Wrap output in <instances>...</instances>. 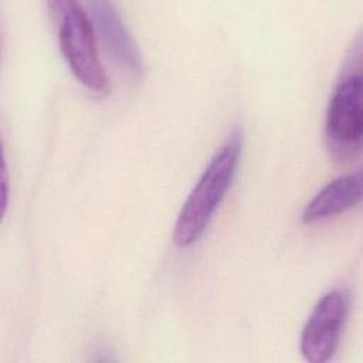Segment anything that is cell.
Wrapping results in <instances>:
<instances>
[{
    "mask_svg": "<svg viewBox=\"0 0 363 363\" xmlns=\"http://www.w3.org/2000/svg\"><path fill=\"white\" fill-rule=\"evenodd\" d=\"M242 150V132L233 129L211 156L182 206L173 228V242L187 248L197 242L228 193Z\"/></svg>",
    "mask_w": 363,
    "mask_h": 363,
    "instance_id": "obj_1",
    "label": "cell"
},
{
    "mask_svg": "<svg viewBox=\"0 0 363 363\" xmlns=\"http://www.w3.org/2000/svg\"><path fill=\"white\" fill-rule=\"evenodd\" d=\"M55 17L60 50L74 77L92 94L105 96L109 79L101 64L95 28L86 10L72 0L48 1Z\"/></svg>",
    "mask_w": 363,
    "mask_h": 363,
    "instance_id": "obj_2",
    "label": "cell"
},
{
    "mask_svg": "<svg viewBox=\"0 0 363 363\" xmlns=\"http://www.w3.org/2000/svg\"><path fill=\"white\" fill-rule=\"evenodd\" d=\"M362 74L349 72L337 82L328 104L325 136L328 149L339 160L352 159L362 150Z\"/></svg>",
    "mask_w": 363,
    "mask_h": 363,
    "instance_id": "obj_3",
    "label": "cell"
},
{
    "mask_svg": "<svg viewBox=\"0 0 363 363\" xmlns=\"http://www.w3.org/2000/svg\"><path fill=\"white\" fill-rule=\"evenodd\" d=\"M349 312V294L332 289L320 296L301 332L299 349L305 360L325 363L339 346L340 333Z\"/></svg>",
    "mask_w": 363,
    "mask_h": 363,
    "instance_id": "obj_4",
    "label": "cell"
},
{
    "mask_svg": "<svg viewBox=\"0 0 363 363\" xmlns=\"http://www.w3.org/2000/svg\"><path fill=\"white\" fill-rule=\"evenodd\" d=\"M88 7L94 28L99 34L111 58L129 75L139 78L143 72L140 52L115 4L106 0H98L88 3Z\"/></svg>",
    "mask_w": 363,
    "mask_h": 363,
    "instance_id": "obj_5",
    "label": "cell"
},
{
    "mask_svg": "<svg viewBox=\"0 0 363 363\" xmlns=\"http://www.w3.org/2000/svg\"><path fill=\"white\" fill-rule=\"evenodd\" d=\"M362 200V173L353 172L339 176L325 184L305 206L301 221L312 224L339 216Z\"/></svg>",
    "mask_w": 363,
    "mask_h": 363,
    "instance_id": "obj_6",
    "label": "cell"
},
{
    "mask_svg": "<svg viewBox=\"0 0 363 363\" xmlns=\"http://www.w3.org/2000/svg\"><path fill=\"white\" fill-rule=\"evenodd\" d=\"M9 176H7V166L3 163V170H1V213H6V206H7V196H9Z\"/></svg>",
    "mask_w": 363,
    "mask_h": 363,
    "instance_id": "obj_7",
    "label": "cell"
}]
</instances>
